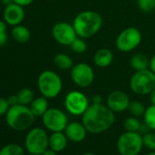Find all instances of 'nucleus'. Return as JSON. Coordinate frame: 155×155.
Instances as JSON below:
<instances>
[{"mask_svg":"<svg viewBox=\"0 0 155 155\" xmlns=\"http://www.w3.org/2000/svg\"><path fill=\"white\" fill-rule=\"evenodd\" d=\"M114 121V112L103 103L91 104L82 115V123L91 134H100L108 130Z\"/></svg>","mask_w":155,"mask_h":155,"instance_id":"obj_1","label":"nucleus"},{"mask_svg":"<svg viewBox=\"0 0 155 155\" xmlns=\"http://www.w3.org/2000/svg\"><path fill=\"white\" fill-rule=\"evenodd\" d=\"M78 37L89 38L96 35L103 25L102 17L96 11L84 10L78 14L72 23Z\"/></svg>","mask_w":155,"mask_h":155,"instance_id":"obj_2","label":"nucleus"},{"mask_svg":"<svg viewBox=\"0 0 155 155\" xmlns=\"http://www.w3.org/2000/svg\"><path fill=\"white\" fill-rule=\"evenodd\" d=\"M35 115L30 108L25 105L17 104L11 106L6 114L8 125L14 130L22 131L29 129L35 120Z\"/></svg>","mask_w":155,"mask_h":155,"instance_id":"obj_3","label":"nucleus"},{"mask_svg":"<svg viewBox=\"0 0 155 155\" xmlns=\"http://www.w3.org/2000/svg\"><path fill=\"white\" fill-rule=\"evenodd\" d=\"M38 88L42 96L47 99L57 98L63 88L62 80L53 70H44L38 78Z\"/></svg>","mask_w":155,"mask_h":155,"instance_id":"obj_4","label":"nucleus"},{"mask_svg":"<svg viewBox=\"0 0 155 155\" xmlns=\"http://www.w3.org/2000/svg\"><path fill=\"white\" fill-rule=\"evenodd\" d=\"M129 85L133 93L140 96L149 95L155 89V73L150 68L135 71Z\"/></svg>","mask_w":155,"mask_h":155,"instance_id":"obj_5","label":"nucleus"},{"mask_svg":"<svg viewBox=\"0 0 155 155\" xmlns=\"http://www.w3.org/2000/svg\"><path fill=\"white\" fill-rule=\"evenodd\" d=\"M142 136L137 131H125L117 140V149L120 155H138L143 148Z\"/></svg>","mask_w":155,"mask_h":155,"instance_id":"obj_6","label":"nucleus"},{"mask_svg":"<svg viewBox=\"0 0 155 155\" xmlns=\"http://www.w3.org/2000/svg\"><path fill=\"white\" fill-rule=\"evenodd\" d=\"M142 35L139 28L129 27L123 29L116 38L115 45L119 51L129 53L136 49L141 43Z\"/></svg>","mask_w":155,"mask_h":155,"instance_id":"obj_7","label":"nucleus"},{"mask_svg":"<svg viewBox=\"0 0 155 155\" xmlns=\"http://www.w3.org/2000/svg\"><path fill=\"white\" fill-rule=\"evenodd\" d=\"M48 137L46 130L37 127L30 130L25 140V146L30 154L41 155L48 148Z\"/></svg>","mask_w":155,"mask_h":155,"instance_id":"obj_8","label":"nucleus"},{"mask_svg":"<svg viewBox=\"0 0 155 155\" xmlns=\"http://www.w3.org/2000/svg\"><path fill=\"white\" fill-rule=\"evenodd\" d=\"M70 78L78 87L82 89L88 88L95 80L94 69L91 65L85 62L75 64L70 69Z\"/></svg>","mask_w":155,"mask_h":155,"instance_id":"obj_9","label":"nucleus"},{"mask_svg":"<svg viewBox=\"0 0 155 155\" xmlns=\"http://www.w3.org/2000/svg\"><path fill=\"white\" fill-rule=\"evenodd\" d=\"M90 105L87 96L80 91H69L65 98V108L73 116H82Z\"/></svg>","mask_w":155,"mask_h":155,"instance_id":"obj_10","label":"nucleus"},{"mask_svg":"<svg viewBox=\"0 0 155 155\" xmlns=\"http://www.w3.org/2000/svg\"><path fill=\"white\" fill-rule=\"evenodd\" d=\"M44 126L52 132L64 131L68 125V117L66 113L57 108H49L42 116Z\"/></svg>","mask_w":155,"mask_h":155,"instance_id":"obj_11","label":"nucleus"},{"mask_svg":"<svg viewBox=\"0 0 155 155\" xmlns=\"http://www.w3.org/2000/svg\"><path fill=\"white\" fill-rule=\"evenodd\" d=\"M51 33L54 39L63 46H70L78 38L73 25L63 21L56 23L52 28Z\"/></svg>","mask_w":155,"mask_h":155,"instance_id":"obj_12","label":"nucleus"},{"mask_svg":"<svg viewBox=\"0 0 155 155\" xmlns=\"http://www.w3.org/2000/svg\"><path fill=\"white\" fill-rule=\"evenodd\" d=\"M130 102V100L128 94L122 91H113L106 99V105L114 113L123 112L128 110Z\"/></svg>","mask_w":155,"mask_h":155,"instance_id":"obj_13","label":"nucleus"},{"mask_svg":"<svg viewBox=\"0 0 155 155\" xmlns=\"http://www.w3.org/2000/svg\"><path fill=\"white\" fill-rule=\"evenodd\" d=\"M25 18V10L22 6L12 3L6 7L4 11L5 22L12 27L20 25Z\"/></svg>","mask_w":155,"mask_h":155,"instance_id":"obj_14","label":"nucleus"},{"mask_svg":"<svg viewBox=\"0 0 155 155\" xmlns=\"http://www.w3.org/2000/svg\"><path fill=\"white\" fill-rule=\"evenodd\" d=\"M64 133L66 134L68 140L73 142H81L85 140L88 130L82 122L72 121L68 123L66 129L64 130Z\"/></svg>","mask_w":155,"mask_h":155,"instance_id":"obj_15","label":"nucleus"},{"mask_svg":"<svg viewBox=\"0 0 155 155\" xmlns=\"http://www.w3.org/2000/svg\"><path fill=\"white\" fill-rule=\"evenodd\" d=\"M113 53L107 48H101L98 49L93 56V62L96 67L100 68H105L111 65L113 62Z\"/></svg>","mask_w":155,"mask_h":155,"instance_id":"obj_16","label":"nucleus"},{"mask_svg":"<svg viewBox=\"0 0 155 155\" xmlns=\"http://www.w3.org/2000/svg\"><path fill=\"white\" fill-rule=\"evenodd\" d=\"M68 144V138L63 131L53 132L48 137V148L51 150L60 152L64 150Z\"/></svg>","mask_w":155,"mask_h":155,"instance_id":"obj_17","label":"nucleus"},{"mask_svg":"<svg viewBox=\"0 0 155 155\" xmlns=\"http://www.w3.org/2000/svg\"><path fill=\"white\" fill-rule=\"evenodd\" d=\"M29 108L33 114L35 115V117H42L45 114V112L49 109L48 99L44 96L36 98L30 103Z\"/></svg>","mask_w":155,"mask_h":155,"instance_id":"obj_18","label":"nucleus"},{"mask_svg":"<svg viewBox=\"0 0 155 155\" xmlns=\"http://www.w3.org/2000/svg\"><path fill=\"white\" fill-rule=\"evenodd\" d=\"M130 64L135 71L147 69L150 67V58L142 53H136L130 58Z\"/></svg>","mask_w":155,"mask_h":155,"instance_id":"obj_19","label":"nucleus"},{"mask_svg":"<svg viewBox=\"0 0 155 155\" xmlns=\"http://www.w3.org/2000/svg\"><path fill=\"white\" fill-rule=\"evenodd\" d=\"M12 38L18 43L24 44L27 43L31 37V33L29 31V29L22 25H18L15 26L12 29Z\"/></svg>","mask_w":155,"mask_h":155,"instance_id":"obj_20","label":"nucleus"},{"mask_svg":"<svg viewBox=\"0 0 155 155\" xmlns=\"http://www.w3.org/2000/svg\"><path fill=\"white\" fill-rule=\"evenodd\" d=\"M55 66L61 70H69L74 66L72 58L64 53H58L54 58Z\"/></svg>","mask_w":155,"mask_h":155,"instance_id":"obj_21","label":"nucleus"},{"mask_svg":"<svg viewBox=\"0 0 155 155\" xmlns=\"http://www.w3.org/2000/svg\"><path fill=\"white\" fill-rule=\"evenodd\" d=\"M143 120L145 126L155 131V105H150L146 108L143 114Z\"/></svg>","mask_w":155,"mask_h":155,"instance_id":"obj_22","label":"nucleus"},{"mask_svg":"<svg viewBox=\"0 0 155 155\" xmlns=\"http://www.w3.org/2000/svg\"><path fill=\"white\" fill-rule=\"evenodd\" d=\"M18 99V104L21 105H30V103L34 100V93L33 91L28 88H23L17 93Z\"/></svg>","mask_w":155,"mask_h":155,"instance_id":"obj_23","label":"nucleus"},{"mask_svg":"<svg viewBox=\"0 0 155 155\" xmlns=\"http://www.w3.org/2000/svg\"><path fill=\"white\" fill-rule=\"evenodd\" d=\"M0 155H25L23 148L16 143H10L0 150Z\"/></svg>","mask_w":155,"mask_h":155,"instance_id":"obj_24","label":"nucleus"},{"mask_svg":"<svg viewBox=\"0 0 155 155\" xmlns=\"http://www.w3.org/2000/svg\"><path fill=\"white\" fill-rule=\"evenodd\" d=\"M146 107L143 105L142 102L139 101H132L130 102L129 107H128V110L129 112L131 114V116L134 117H140L143 116L144 112H145Z\"/></svg>","mask_w":155,"mask_h":155,"instance_id":"obj_25","label":"nucleus"},{"mask_svg":"<svg viewBox=\"0 0 155 155\" xmlns=\"http://www.w3.org/2000/svg\"><path fill=\"white\" fill-rule=\"evenodd\" d=\"M124 128L127 131H137L140 132L141 129V122L137 117L130 116L127 118L124 121Z\"/></svg>","mask_w":155,"mask_h":155,"instance_id":"obj_26","label":"nucleus"},{"mask_svg":"<svg viewBox=\"0 0 155 155\" xmlns=\"http://www.w3.org/2000/svg\"><path fill=\"white\" fill-rule=\"evenodd\" d=\"M71 49L77 54H83L87 50V43L85 42L84 38L78 37L70 45Z\"/></svg>","mask_w":155,"mask_h":155,"instance_id":"obj_27","label":"nucleus"},{"mask_svg":"<svg viewBox=\"0 0 155 155\" xmlns=\"http://www.w3.org/2000/svg\"><path fill=\"white\" fill-rule=\"evenodd\" d=\"M137 6L143 13H150L155 10V0H137Z\"/></svg>","mask_w":155,"mask_h":155,"instance_id":"obj_28","label":"nucleus"},{"mask_svg":"<svg viewBox=\"0 0 155 155\" xmlns=\"http://www.w3.org/2000/svg\"><path fill=\"white\" fill-rule=\"evenodd\" d=\"M143 145L149 150H155V132H146L142 136Z\"/></svg>","mask_w":155,"mask_h":155,"instance_id":"obj_29","label":"nucleus"},{"mask_svg":"<svg viewBox=\"0 0 155 155\" xmlns=\"http://www.w3.org/2000/svg\"><path fill=\"white\" fill-rule=\"evenodd\" d=\"M8 36L7 32V25L4 21H0V47L7 44Z\"/></svg>","mask_w":155,"mask_h":155,"instance_id":"obj_30","label":"nucleus"},{"mask_svg":"<svg viewBox=\"0 0 155 155\" xmlns=\"http://www.w3.org/2000/svg\"><path fill=\"white\" fill-rule=\"evenodd\" d=\"M10 108V105L8 101V99L0 97V116L6 115Z\"/></svg>","mask_w":155,"mask_h":155,"instance_id":"obj_31","label":"nucleus"},{"mask_svg":"<svg viewBox=\"0 0 155 155\" xmlns=\"http://www.w3.org/2000/svg\"><path fill=\"white\" fill-rule=\"evenodd\" d=\"M35 0H13V2L16 4H18L22 7H27L31 5Z\"/></svg>","mask_w":155,"mask_h":155,"instance_id":"obj_32","label":"nucleus"},{"mask_svg":"<svg viewBox=\"0 0 155 155\" xmlns=\"http://www.w3.org/2000/svg\"><path fill=\"white\" fill-rule=\"evenodd\" d=\"M8 103H9L10 107H11V106H15V105L18 104V99L17 94H16V95L9 96V97H8Z\"/></svg>","mask_w":155,"mask_h":155,"instance_id":"obj_33","label":"nucleus"},{"mask_svg":"<svg viewBox=\"0 0 155 155\" xmlns=\"http://www.w3.org/2000/svg\"><path fill=\"white\" fill-rule=\"evenodd\" d=\"M103 101V99L101 95L97 94V95H94L93 98H92V103L94 104H101Z\"/></svg>","mask_w":155,"mask_h":155,"instance_id":"obj_34","label":"nucleus"},{"mask_svg":"<svg viewBox=\"0 0 155 155\" xmlns=\"http://www.w3.org/2000/svg\"><path fill=\"white\" fill-rule=\"evenodd\" d=\"M149 68H150L152 72L155 73V54L150 58V67H149Z\"/></svg>","mask_w":155,"mask_h":155,"instance_id":"obj_35","label":"nucleus"},{"mask_svg":"<svg viewBox=\"0 0 155 155\" xmlns=\"http://www.w3.org/2000/svg\"><path fill=\"white\" fill-rule=\"evenodd\" d=\"M41 155H58V152L55 151V150H51L50 148L49 149L48 148Z\"/></svg>","mask_w":155,"mask_h":155,"instance_id":"obj_36","label":"nucleus"},{"mask_svg":"<svg viewBox=\"0 0 155 155\" xmlns=\"http://www.w3.org/2000/svg\"><path fill=\"white\" fill-rule=\"evenodd\" d=\"M150 95V101L151 105H155V89L149 94Z\"/></svg>","mask_w":155,"mask_h":155,"instance_id":"obj_37","label":"nucleus"},{"mask_svg":"<svg viewBox=\"0 0 155 155\" xmlns=\"http://www.w3.org/2000/svg\"><path fill=\"white\" fill-rule=\"evenodd\" d=\"M0 1H1V3L3 5H5L6 7L13 3V0H0Z\"/></svg>","mask_w":155,"mask_h":155,"instance_id":"obj_38","label":"nucleus"},{"mask_svg":"<svg viewBox=\"0 0 155 155\" xmlns=\"http://www.w3.org/2000/svg\"><path fill=\"white\" fill-rule=\"evenodd\" d=\"M82 155H96V154H94V153H92V152H85V153H83Z\"/></svg>","mask_w":155,"mask_h":155,"instance_id":"obj_39","label":"nucleus"},{"mask_svg":"<svg viewBox=\"0 0 155 155\" xmlns=\"http://www.w3.org/2000/svg\"><path fill=\"white\" fill-rule=\"evenodd\" d=\"M147 155H155V151H152V152H150V153H149Z\"/></svg>","mask_w":155,"mask_h":155,"instance_id":"obj_40","label":"nucleus"},{"mask_svg":"<svg viewBox=\"0 0 155 155\" xmlns=\"http://www.w3.org/2000/svg\"><path fill=\"white\" fill-rule=\"evenodd\" d=\"M50 1H57V0H50Z\"/></svg>","mask_w":155,"mask_h":155,"instance_id":"obj_41","label":"nucleus"},{"mask_svg":"<svg viewBox=\"0 0 155 155\" xmlns=\"http://www.w3.org/2000/svg\"><path fill=\"white\" fill-rule=\"evenodd\" d=\"M30 155H38V154H30Z\"/></svg>","mask_w":155,"mask_h":155,"instance_id":"obj_42","label":"nucleus"}]
</instances>
